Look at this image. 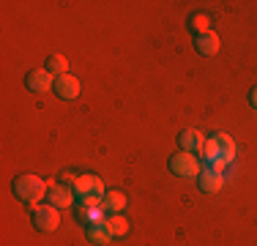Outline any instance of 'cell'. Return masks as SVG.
<instances>
[{
	"instance_id": "3957f363",
	"label": "cell",
	"mask_w": 257,
	"mask_h": 246,
	"mask_svg": "<svg viewBox=\"0 0 257 246\" xmlns=\"http://www.w3.org/2000/svg\"><path fill=\"white\" fill-rule=\"evenodd\" d=\"M74 216L85 227L96 224V221H104L109 216L107 208H104V197H79L74 202Z\"/></svg>"
},
{
	"instance_id": "6da1fadb",
	"label": "cell",
	"mask_w": 257,
	"mask_h": 246,
	"mask_svg": "<svg viewBox=\"0 0 257 246\" xmlns=\"http://www.w3.org/2000/svg\"><path fill=\"white\" fill-rule=\"evenodd\" d=\"M200 156H203V159H200V162H203V167L224 172V167H227L232 159H235V143L230 140V134L219 132V134H213V137L203 145Z\"/></svg>"
},
{
	"instance_id": "2e32d148",
	"label": "cell",
	"mask_w": 257,
	"mask_h": 246,
	"mask_svg": "<svg viewBox=\"0 0 257 246\" xmlns=\"http://www.w3.org/2000/svg\"><path fill=\"white\" fill-rule=\"evenodd\" d=\"M104 208H107V213H120L126 208V197L120 192H107L104 194Z\"/></svg>"
},
{
	"instance_id": "52a82bcc",
	"label": "cell",
	"mask_w": 257,
	"mask_h": 246,
	"mask_svg": "<svg viewBox=\"0 0 257 246\" xmlns=\"http://www.w3.org/2000/svg\"><path fill=\"white\" fill-rule=\"evenodd\" d=\"M25 85H28L30 93H47V90H52L55 77L47 69H33V71H28Z\"/></svg>"
},
{
	"instance_id": "ba28073f",
	"label": "cell",
	"mask_w": 257,
	"mask_h": 246,
	"mask_svg": "<svg viewBox=\"0 0 257 246\" xmlns=\"http://www.w3.org/2000/svg\"><path fill=\"white\" fill-rule=\"evenodd\" d=\"M74 189L63 186V183H55V186H50V192H47V202H50L52 208H71L74 205Z\"/></svg>"
},
{
	"instance_id": "277c9868",
	"label": "cell",
	"mask_w": 257,
	"mask_h": 246,
	"mask_svg": "<svg viewBox=\"0 0 257 246\" xmlns=\"http://www.w3.org/2000/svg\"><path fill=\"white\" fill-rule=\"evenodd\" d=\"M167 167H170L173 175H178V178H197L200 172H203V162H200L194 153L181 151V153H175V156L167 159Z\"/></svg>"
},
{
	"instance_id": "8992f818",
	"label": "cell",
	"mask_w": 257,
	"mask_h": 246,
	"mask_svg": "<svg viewBox=\"0 0 257 246\" xmlns=\"http://www.w3.org/2000/svg\"><path fill=\"white\" fill-rule=\"evenodd\" d=\"M74 194L77 197H104V181L96 175H77L74 178Z\"/></svg>"
},
{
	"instance_id": "9a60e30c",
	"label": "cell",
	"mask_w": 257,
	"mask_h": 246,
	"mask_svg": "<svg viewBox=\"0 0 257 246\" xmlns=\"http://www.w3.org/2000/svg\"><path fill=\"white\" fill-rule=\"evenodd\" d=\"M47 71L52 74V77H63L66 71H69V60L63 58V55H50L47 58V66H44Z\"/></svg>"
},
{
	"instance_id": "ac0fdd59",
	"label": "cell",
	"mask_w": 257,
	"mask_h": 246,
	"mask_svg": "<svg viewBox=\"0 0 257 246\" xmlns=\"http://www.w3.org/2000/svg\"><path fill=\"white\" fill-rule=\"evenodd\" d=\"M249 101H252V107H257V88L252 90V93H249Z\"/></svg>"
},
{
	"instance_id": "5bb4252c",
	"label": "cell",
	"mask_w": 257,
	"mask_h": 246,
	"mask_svg": "<svg viewBox=\"0 0 257 246\" xmlns=\"http://www.w3.org/2000/svg\"><path fill=\"white\" fill-rule=\"evenodd\" d=\"M107 230L112 232V238H120L128 232V221L120 216V213H109L107 216Z\"/></svg>"
},
{
	"instance_id": "7c38bea8",
	"label": "cell",
	"mask_w": 257,
	"mask_h": 246,
	"mask_svg": "<svg viewBox=\"0 0 257 246\" xmlns=\"http://www.w3.org/2000/svg\"><path fill=\"white\" fill-rule=\"evenodd\" d=\"M85 238H88L90 243H96V246H107L109 241H112V232L107 230V219L85 227Z\"/></svg>"
},
{
	"instance_id": "e0dca14e",
	"label": "cell",
	"mask_w": 257,
	"mask_h": 246,
	"mask_svg": "<svg viewBox=\"0 0 257 246\" xmlns=\"http://www.w3.org/2000/svg\"><path fill=\"white\" fill-rule=\"evenodd\" d=\"M208 28H211V17H208V14H194V17H189V30H192V33L203 36V33H208Z\"/></svg>"
},
{
	"instance_id": "4fadbf2b",
	"label": "cell",
	"mask_w": 257,
	"mask_h": 246,
	"mask_svg": "<svg viewBox=\"0 0 257 246\" xmlns=\"http://www.w3.org/2000/svg\"><path fill=\"white\" fill-rule=\"evenodd\" d=\"M194 49H197L200 55H216L219 52V36L213 33V30L197 36V39H194Z\"/></svg>"
},
{
	"instance_id": "9c48e42d",
	"label": "cell",
	"mask_w": 257,
	"mask_h": 246,
	"mask_svg": "<svg viewBox=\"0 0 257 246\" xmlns=\"http://www.w3.org/2000/svg\"><path fill=\"white\" fill-rule=\"evenodd\" d=\"M197 186H200V192H205V194H216L219 189L224 186V172L203 167V172L197 175Z\"/></svg>"
},
{
	"instance_id": "30bf717a",
	"label": "cell",
	"mask_w": 257,
	"mask_h": 246,
	"mask_svg": "<svg viewBox=\"0 0 257 246\" xmlns=\"http://www.w3.org/2000/svg\"><path fill=\"white\" fill-rule=\"evenodd\" d=\"M52 90H55V96H58V98H66V101H69V98H77V93H79V79L71 77V74L55 77Z\"/></svg>"
},
{
	"instance_id": "7a4b0ae2",
	"label": "cell",
	"mask_w": 257,
	"mask_h": 246,
	"mask_svg": "<svg viewBox=\"0 0 257 246\" xmlns=\"http://www.w3.org/2000/svg\"><path fill=\"white\" fill-rule=\"evenodd\" d=\"M11 192H14L17 200H22L28 208H33L41 197H47L50 186H47V181L39 175H17L14 181H11Z\"/></svg>"
},
{
	"instance_id": "5b68a950",
	"label": "cell",
	"mask_w": 257,
	"mask_h": 246,
	"mask_svg": "<svg viewBox=\"0 0 257 246\" xmlns=\"http://www.w3.org/2000/svg\"><path fill=\"white\" fill-rule=\"evenodd\" d=\"M30 213H33V227L39 232L58 230V224H60L58 208H52V205H33V208H30Z\"/></svg>"
},
{
	"instance_id": "8fae6325",
	"label": "cell",
	"mask_w": 257,
	"mask_h": 246,
	"mask_svg": "<svg viewBox=\"0 0 257 246\" xmlns=\"http://www.w3.org/2000/svg\"><path fill=\"white\" fill-rule=\"evenodd\" d=\"M178 145H181V151L194 153V156H197V153L203 151L205 140H203V134H200L197 129H183V132L178 134Z\"/></svg>"
}]
</instances>
